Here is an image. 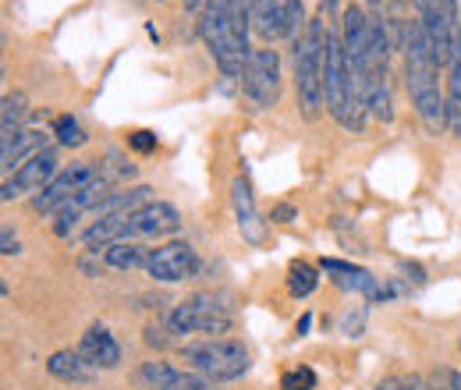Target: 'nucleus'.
Wrapping results in <instances>:
<instances>
[{"label": "nucleus", "mask_w": 461, "mask_h": 390, "mask_svg": "<svg viewBox=\"0 0 461 390\" xmlns=\"http://www.w3.org/2000/svg\"><path fill=\"white\" fill-rule=\"evenodd\" d=\"M146 274L160 284H177V280H188L199 274V256L188 241H167L160 249H149V259H146Z\"/></svg>", "instance_id": "9d476101"}, {"label": "nucleus", "mask_w": 461, "mask_h": 390, "mask_svg": "<svg viewBox=\"0 0 461 390\" xmlns=\"http://www.w3.org/2000/svg\"><path fill=\"white\" fill-rule=\"evenodd\" d=\"M256 0H206L199 11V36L228 78H241L249 64V29Z\"/></svg>", "instance_id": "f257e3e1"}, {"label": "nucleus", "mask_w": 461, "mask_h": 390, "mask_svg": "<svg viewBox=\"0 0 461 390\" xmlns=\"http://www.w3.org/2000/svg\"><path fill=\"white\" fill-rule=\"evenodd\" d=\"M398 390H429V384H426L422 376H408V380L398 384Z\"/></svg>", "instance_id": "c85d7f7f"}, {"label": "nucleus", "mask_w": 461, "mask_h": 390, "mask_svg": "<svg viewBox=\"0 0 461 390\" xmlns=\"http://www.w3.org/2000/svg\"><path fill=\"white\" fill-rule=\"evenodd\" d=\"M50 376H58L64 384H93L96 380V366L82 355V351H54L47 358Z\"/></svg>", "instance_id": "6ab92c4d"}, {"label": "nucleus", "mask_w": 461, "mask_h": 390, "mask_svg": "<svg viewBox=\"0 0 461 390\" xmlns=\"http://www.w3.org/2000/svg\"><path fill=\"white\" fill-rule=\"evenodd\" d=\"M323 11H327V18H334L338 14V0H323Z\"/></svg>", "instance_id": "7c9ffc66"}, {"label": "nucleus", "mask_w": 461, "mask_h": 390, "mask_svg": "<svg viewBox=\"0 0 461 390\" xmlns=\"http://www.w3.org/2000/svg\"><path fill=\"white\" fill-rule=\"evenodd\" d=\"M181 358L188 362L192 373L206 376L210 384H230L238 376L249 373V348L241 340L230 337H210V340H195L181 348Z\"/></svg>", "instance_id": "20e7f679"}, {"label": "nucleus", "mask_w": 461, "mask_h": 390, "mask_svg": "<svg viewBox=\"0 0 461 390\" xmlns=\"http://www.w3.org/2000/svg\"><path fill=\"white\" fill-rule=\"evenodd\" d=\"M362 4H380V0H362Z\"/></svg>", "instance_id": "473e14b6"}, {"label": "nucleus", "mask_w": 461, "mask_h": 390, "mask_svg": "<svg viewBox=\"0 0 461 390\" xmlns=\"http://www.w3.org/2000/svg\"><path fill=\"white\" fill-rule=\"evenodd\" d=\"M252 32L267 43L291 36V0H256L252 4Z\"/></svg>", "instance_id": "dca6fc26"}, {"label": "nucleus", "mask_w": 461, "mask_h": 390, "mask_svg": "<svg viewBox=\"0 0 461 390\" xmlns=\"http://www.w3.org/2000/svg\"><path fill=\"white\" fill-rule=\"evenodd\" d=\"M0 241H4V256H18V252H22V245H18V238L11 234V227L0 231Z\"/></svg>", "instance_id": "bb28decb"}, {"label": "nucleus", "mask_w": 461, "mask_h": 390, "mask_svg": "<svg viewBox=\"0 0 461 390\" xmlns=\"http://www.w3.org/2000/svg\"><path fill=\"white\" fill-rule=\"evenodd\" d=\"M29 117V100L22 96V93H7L4 96V111H0V142H7V139H14L18 132H22V121Z\"/></svg>", "instance_id": "4be33fe9"}, {"label": "nucleus", "mask_w": 461, "mask_h": 390, "mask_svg": "<svg viewBox=\"0 0 461 390\" xmlns=\"http://www.w3.org/2000/svg\"><path fill=\"white\" fill-rule=\"evenodd\" d=\"M245 96L256 104V111H270L281 100V54L277 50H252L245 75H241Z\"/></svg>", "instance_id": "423d86ee"}, {"label": "nucleus", "mask_w": 461, "mask_h": 390, "mask_svg": "<svg viewBox=\"0 0 461 390\" xmlns=\"http://www.w3.org/2000/svg\"><path fill=\"white\" fill-rule=\"evenodd\" d=\"M320 270L334 280L338 287L355 291V295H362V298H369V302H380V298H391V295H394L391 287L380 284V277H373L366 267H355V263H345V259H327V256H323V259H320Z\"/></svg>", "instance_id": "f8f14e48"}, {"label": "nucleus", "mask_w": 461, "mask_h": 390, "mask_svg": "<svg viewBox=\"0 0 461 390\" xmlns=\"http://www.w3.org/2000/svg\"><path fill=\"white\" fill-rule=\"evenodd\" d=\"M376 390H398V384H394V380H387V384H380Z\"/></svg>", "instance_id": "2f4dec72"}, {"label": "nucleus", "mask_w": 461, "mask_h": 390, "mask_svg": "<svg viewBox=\"0 0 461 390\" xmlns=\"http://www.w3.org/2000/svg\"><path fill=\"white\" fill-rule=\"evenodd\" d=\"M230 323H234V316H230L228 298H221L213 291H199V295L185 298L167 316L171 334H228Z\"/></svg>", "instance_id": "39448f33"}, {"label": "nucleus", "mask_w": 461, "mask_h": 390, "mask_svg": "<svg viewBox=\"0 0 461 390\" xmlns=\"http://www.w3.org/2000/svg\"><path fill=\"white\" fill-rule=\"evenodd\" d=\"M447 132L461 139V18L455 29L451 64H447Z\"/></svg>", "instance_id": "aec40b11"}, {"label": "nucleus", "mask_w": 461, "mask_h": 390, "mask_svg": "<svg viewBox=\"0 0 461 390\" xmlns=\"http://www.w3.org/2000/svg\"><path fill=\"white\" fill-rule=\"evenodd\" d=\"M128 146H131L135 153H142V157H146V153H157V135L146 132V128H139V132L128 135Z\"/></svg>", "instance_id": "a878e982"}, {"label": "nucleus", "mask_w": 461, "mask_h": 390, "mask_svg": "<svg viewBox=\"0 0 461 390\" xmlns=\"http://www.w3.org/2000/svg\"><path fill=\"white\" fill-rule=\"evenodd\" d=\"M312 387H316V373L305 369V366L285 373V380H281V390H312Z\"/></svg>", "instance_id": "393cba45"}, {"label": "nucleus", "mask_w": 461, "mask_h": 390, "mask_svg": "<svg viewBox=\"0 0 461 390\" xmlns=\"http://www.w3.org/2000/svg\"><path fill=\"white\" fill-rule=\"evenodd\" d=\"M402 50H404V78H408V93H411V107L422 117V124L440 135V128H447V96H440V64L433 57L429 36L422 29L419 18H408L402 29Z\"/></svg>", "instance_id": "f03ea898"}, {"label": "nucleus", "mask_w": 461, "mask_h": 390, "mask_svg": "<svg viewBox=\"0 0 461 390\" xmlns=\"http://www.w3.org/2000/svg\"><path fill=\"white\" fill-rule=\"evenodd\" d=\"M149 390H213V384L192 369H177L171 362H142L135 373Z\"/></svg>", "instance_id": "4468645a"}, {"label": "nucleus", "mask_w": 461, "mask_h": 390, "mask_svg": "<svg viewBox=\"0 0 461 390\" xmlns=\"http://www.w3.org/2000/svg\"><path fill=\"white\" fill-rule=\"evenodd\" d=\"M447 387H451V390H461V373H455V369L447 373Z\"/></svg>", "instance_id": "c756f323"}, {"label": "nucleus", "mask_w": 461, "mask_h": 390, "mask_svg": "<svg viewBox=\"0 0 461 390\" xmlns=\"http://www.w3.org/2000/svg\"><path fill=\"white\" fill-rule=\"evenodd\" d=\"M327 22H330L327 11L312 14L302 40L294 43V89H298V107L309 121L327 104L323 100V68H327V36H330Z\"/></svg>", "instance_id": "7ed1b4c3"}, {"label": "nucleus", "mask_w": 461, "mask_h": 390, "mask_svg": "<svg viewBox=\"0 0 461 390\" xmlns=\"http://www.w3.org/2000/svg\"><path fill=\"white\" fill-rule=\"evenodd\" d=\"M114 188H111V181H107V174H100L93 185H86L75 199H68L64 206H60L58 213H54V234H60V238H68L71 231H75V223L82 221L86 213H96V206L111 195Z\"/></svg>", "instance_id": "ddd939ff"}, {"label": "nucleus", "mask_w": 461, "mask_h": 390, "mask_svg": "<svg viewBox=\"0 0 461 390\" xmlns=\"http://www.w3.org/2000/svg\"><path fill=\"white\" fill-rule=\"evenodd\" d=\"M54 135H58V142L64 150H78V146L89 142V135H86V128H82V121L75 113H60L54 121Z\"/></svg>", "instance_id": "b1692460"}, {"label": "nucleus", "mask_w": 461, "mask_h": 390, "mask_svg": "<svg viewBox=\"0 0 461 390\" xmlns=\"http://www.w3.org/2000/svg\"><path fill=\"white\" fill-rule=\"evenodd\" d=\"M316 284H320V270H316L312 263L298 259V263L288 267V291L294 298H309V295L316 291Z\"/></svg>", "instance_id": "5701e85b"}, {"label": "nucleus", "mask_w": 461, "mask_h": 390, "mask_svg": "<svg viewBox=\"0 0 461 390\" xmlns=\"http://www.w3.org/2000/svg\"><path fill=\"white\" fill-rule=\"evenodd\" d=\"M181 227V213L171 203H142L139 210H131L128 217H121V241H135V238H164Z\"/></svg>", "instance_id": "1a4fd4ad"}, {"label": "nucleus", "mask_w": 461, "mask_h": 390, "mask_svg": "<svg viewBox=\"0 0 461 390\" xmlns=\"http://www.w3.org/2000/svg\"><path fill=\"white\" fill-rule=\"evenodd\" d=\"M230 206H234V221H238L241 238L249 245H263L267 241V223L259 221V210H256V199H252V185L245 177L230 181Z\"/></svg>", "instance_id": "2eb2a0df"}, {"label": "nucleus", "mask_w": 461, "mask_h": 390, "mask_svg": "<svg viewBox=\"0 0 461 390\" xmlns=\"http://www.w3.org/2000/svg\"><path fill=\"white\" fill-rule=\"evenodd\" d=\"M270 217H274L277 223H291L294 221V210H291L288 203H281V206H274V213H270Z\"/></svg>", "instance_id": "cd10ccee"}, {"label": "nucleus", "mask_w": 461, "mask_h": 390, "mask_svg": "<svg viewBox=\"0 0 461 390\" xmlns=\"http://www.w3.org/2000/svg\"><path fill=\"white\" fill-rule=\"evenodd\" d=\"M100 174H104V170L96 168L93 160H78V164L60 168L58 174H54V181L43 185V188L32 195V210H36V213H58L68 199H75V195H78L86 185H93Z\"/></svg>", "instance_id": "6e6552de"}, {"label": "nucleus", "mask_w": 461, "mask_h": 390, "mask_svg": "<svg viewBox=\"0 0 461 390\" xmlns=\"http://www.w3.org/2000/svg\"><path fill=\"white\" fill-rule=\"evenodd\" d=\"M146 259H149V252L139 241H114L104 249V263L111 270H139V267H146Z\"/></svg>", "instance_id": "412c9836"}, {"label": "nucleus", "mask_w": 461, "mask_h": 390, "mask_svg": "<svg viewBox=\"0 0 461 390\" xmlns=\"http://www.w3.org/2000/svg\"><path fill=\"white\" fill-rule=\"evenodd\" d=\"M78 351H82L96 369H117V366H121V348H117L114 334H111L104 323H93V327L82 334Z\"/></svg>", "instance_id": "a211bd4d"}, {"label": "nucleus", "mask_w": 461, "mask_h": 390, "mask_svg": "<svg viewBox=\"0 0 461 390\" xmlns=\"http://www.w3.org/2000/svg\"><path fill=\"white\" fill-rule=\"evenodd\" d=\"M43 150H50V146H47V132H40V128H22L14 139L0 142V170H4V177H11L22 164H29Z\"/></svg>", "instance_id": "f3484780"}, {"label": "nucleus", "mask_w": 461, "mask_h": 390, "mask_svg": "<svg viewBox=\"0 0 461 390\" xmlns=\"http://www.w3.org/2000/svg\"><path fill=\"white\" fill-rule=\"evenodd\" d=\"M58 170H60L58 153H54V150H43V153H36L29 164H22L11 177H4V185H0V199H4V203H11V199L29 195V192L36 195L43 185H50V181H54V174H58Z\"/></svg>", "instance_id": "9b49d317"}, {"label": "nucleus", "mask_w": 461, "mask_h": 390, "mask_svg": "<svg viewBox=\"0 0 461 390\" xmlns=\"http://www.w3.org/2000/svg\"><path fill=\"white\" fill-rule=\"evenodd\" d=\"M415 18L422 22L437 64H451L455 29H458V0H415Z\"/></svg>", "instance_id": "0eeeda50"}]
</instances>
